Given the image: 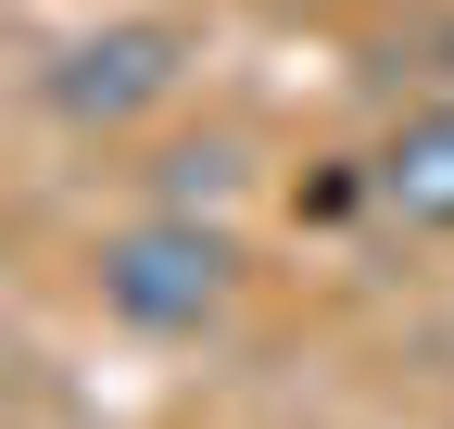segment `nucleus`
<instances>
[{
  "instance_id": "nucleus-1",
  "label": "nucleus",
  "mask_w": 454,
  "mask_h": 429,
  "mask_svg": "<svg viewBox=\"0 0 454 429\" xmlns=\"http://www.w3.org/2000/svg\"><path fill=\"white\" fill-rule=\"evenodd\" d=\"M89 303L127 341H202L215 316L240 303V240H227L215 214L152 202V214H127V228L89 240Z\"/></svg>"
},
{
  "instance_id": "nucleus-2",
  "label": "nucleus",
  "mask_w": 454,
  "mask_h": 429,
  "mask_svg": "<svg viewBox=\"0 0 454 429\" xmlns=\"http://www.w3.org/2000/svg\"><path fill=\"white\" fill-rule=\"evenodd\" d=\"M177 76H190V26H177V13H114V26L64 38V51L38 64V114L76 127V139H114V127L164 114Z\"/></svg>"
},
{
  "instance_id": "nucleus-3",
  "label": "nucleus",
  "mask_w": 454,
  "mask_h": 429,
  "mask_svg": "<svg viewBox=\"0 0 454 429\" xmlns=\"http://www.w3.org/2000/svg\"><path fill=\"white\" fill-rule=\"evenodd\" d=\"M366 214H391V228H417V240H454V89L417 101V114H391V139L366 152Z\"/></svg>"
},
{
  "instance_id": "nucleus-4",
  "label": "nucleus",
  "mask_w": 454,
  "mask_h": 429,
  "mask_svg": "<svg viewBox=\"0 0 454 429\" xmlns=\"http://www.w3.org/2000/svg\"><path fill=\"white\" fill-rule=\"evenodd\" d=\"M227 190H240V139H177V152H152V202L215 214Z\"/></svg>"
},
{
  "instance_id": "nucleus-5",
  "label": "nucleus",
  "mask_w": 454,
  "mask_h": 429,
  "mask_svg": "<svg viewBox=\"0 0 454 429\" xmlns=\"http://www.w3.org/2000/svg\"><path fill=\"white\" fill-rule=\"evenodd\" d=\"M417 64H429V76L454 89V0H442V13H429V26H417Z\"/></svg>"
}]
</instances>
